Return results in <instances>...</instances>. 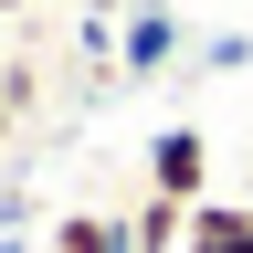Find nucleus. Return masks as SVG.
Returning <instances> with one entry per match:
<instances>
[{
  "label": "nucleus",
  "mask_w": 253,
  "mask_h": 253,
  "mask_svg": "<svg viewBox=\"0 0 253 253\" xmlns=\"http://www.w3.org/2000/svg\"><path fill=\"white\" fill-rule=\"evenodd\" d=\"M84 11H95V21H106V11H116V0H84Z\"/></svg>",
  "instance_id": "nucleus-7"
},
{
  "label": "nucleus",
  "mask_w": 253,
  "mask_h": 253,
  "mask_svg": "<svg viewBox=\"0 0 253 253\" xmlns=\"http://www.w3.org/2000/svg\"><path fill=\"white\" fill-rule=\"evenodd\" d=\"M42 253H126V221L116 211H63L42 232Z\"/></svg>",
  "instance_id": "nucleus-5"
},
{
  "label": "nucleus",
  "mask_w": 253,
  "mask_h": 253,
  "mask_svg": "<svg viewBox=\"0 0 253 253\" xmlns=\"http://www.w3.org/2000/svg\"><path fill=\"white\" fill-rule=\"evenodd\" d=\"M169 53H179V21L158 11V0H137V11H126V32H116V63H126V74H158Z\"/></svg>",
  "instance_id": "nucleus-2"
},
{
  "label": "nucleus",
  "mask_w": 253,
  "mask_h": 253,
  "mask_svg": "<svg viewBox=\"0 0 253 253\" xmlns=\"http://www.w3.org/2000/svg\"><path fill=\"white\" fill-rule=\"evenodd\" d=\"M0 11H32V0H0Z\"/></svg>",
  "instance_id": "nucleus-9"
},
{
  "label": "nucleus",
  "mask_w": 253,
  "mask_h": 253,
  "mask_svg": "<svg viewBox=\"0 0 253 253\" xmlns=\"http://www.w3.org/2000/svg\"><path fill=\"white\" fill-rule=\"evenodd\" d=\"M148 190H158V201H179V211L211 201V137H201V126H158V148H148Z\"/></svg>",
  "instance_id": "nucleus-1"
},
{
  "label": "nucleus",
  "mask_w": 253,
  "mask_h": 253,
  "mask_svg": "<svg viewBox=\"0 0 253 253\" xmlns=\"http://www.w3.org/2000/svg\"><path fill=\"white\" fill-rule=\"evenodd\" d=\"M0 253H42V243H0Z\"/></svg>",
  "instance_id": "nucleus-8"
},
{
  "label": "nucleus",
  "mask_w": 253,
  "mask_h": 253,
  "mask_svg": "<svg viewBox=\"0 0 253 253\" xmlns=\"http://www.w3.org/2000/svg\"><path fill=\"white\" fill-rule=\"evenodd\" d=\"M179 253H253V201H201Z\"/></svg>",
  "instance_id": "nucleus-3"
},
{
  "label": "nucleus",
  "mask_w": 253,
  "mask_h": 253,
  "mask_svg": "<svg viewBox=\"0 0 253 253\" xmlns=\"http://www.w3.org/2000/svg\"><path fill=\"white\" fill-rule=\"evenodd\" d=\"M11 126H21V116H11V95H0V137H11Z\"/></svg>",
  "instance_id": "nucleus-6"
},
{
  "label": "nucleus",
  "mask_w": 253,
  "mask_h": 253,
  "mask_svg": "<svg viewBox=\"0 0 253 253\" xmlns=\"http://www.w3.org/2000/svg\"><path fill=\"white\" fill-rule=\"evenodd\" d=\"M179 243H190V211H179V201H158V190H148V201L126 211V253H179Z\"/></svg>",
  "instance_id": "nucleus-4"
}]
</instances>
